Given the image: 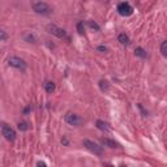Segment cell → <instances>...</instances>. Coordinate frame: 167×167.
<instances>
[{
	"label": "cell",
	"instance_id": "obj_1",
	"mask_svg": "<svg viewBox=\"0 0 167 167\" xmlns=\"http://www.w3.org/2000/svg\"><path fill=\"white\" fill-rule=\"evenodd\" d=\"M32 8L34 9L35 13L42 14V16H48V14L52 13V8L44 1H35L32 3Z\"/></svg>",
	"mask_w": 167,
	"mask_h": 167
},
{
	"label": "cell",
	"instance_id": "obj_2",
	"mask_svg": "<svg viewBox=\"0 0 167 167\" xmlns=\"http://www.w3.org/2000/svg\"><path fill=\"white\" fill-rule=\"evenodd\" d=\"M47 30H48V33H51V34L55 35V37H57V38L69 41V37L67 35L65 30L62 29V28H59V26H56V25H54V24H48V25H47Z\"/></svg>",
	"mask_w": 167,
	"mask_h": 167
},
{
	"label": "cell",
	"instance_id": "obj_3",
	"mask_svg": "<svg viewBox=\"0 0 167 167\" xmlns=\"http://www.w3.org/2000/svg\"><path fill=\"white\" fill-rule=\"evenodd\" d=\"M84 146L89 151H92V153H94L95 156H102L103 154V149L102 146H99L97 142L94 141H90V140H84Z\"/></svg>",
	"mask_w": 167,
	"mask_h": 167
},
{
	"label": "cell",
	"instance_id": "obj_4",
	"mask_svg": "<svg viewBox=\"0 0 167 167\" xmlns=\"http://www.w3.org/2000/svg\"><path fill=\"white\" fill-rule=\"evenodd\" d=\"M8 64L11 67H13V68H17L20 69V71H25L26 69V62L24 59H21V57H17V56H12L8 59Z\"/></svg>",
	"mask_w": 167,
	"mask_h": 167
},
{
	"label": "cell",
	"instance_id": "obj_5",
	"mask_svg": "<svg viewBox=\"0 0 167 167\" xmlns=\"http://www.w3.org/2000/svg\"><path fill=\"white\" fill-rule=\"evenodd\" d=\"M118 13L120 16H124V17H128L133 13V7L127 1H123V3H119L118 5Z\"/></svg>",
	"mask_w": 167,
	"mask_h": 167
},
{
	"label": "cell",
	"instance_id": "obj_6",
	"mask_svg": "<svg viewBox=\"0 0 167 167\" xmlns=\"http://www.w3.org/2000/svg\"><path fill=\"white\" fill-rule=\"evenodd\" d=\"M1 133L5 137V140H8V141H14L16 140V130L11 128L9 125H7V124H3L1 125Z\"/></svg>",
	"mask_w": 167,
	"mask_h": 167
},
{
	"label": "cell",
	"instance_id": "obj_7",
	"mask_svg": "<svg viewBox=\"0 0 167 167\" xmlns=\"http://www.w3.org/2000/svg\"><path fill=\"white\" fill-rule=\"evenodd\" d=\"M65 121L72 127H78L82 124V119H81L78 115L72 114V112H68V114L65 115Z\"/></svg>",
	"mask_w": 167,
	"mask_h": 167
},
{
	"label": "cell",
	"instance_id": "obj_8",
	"mask_svg": "<svg viewBox=\"0 0 167 167\" xmlns=\"http://www.w3.org/2000/svg\"><path fill=\"white\" fill-rule=\"evenodd\" d=\"M101 144L103 145V146H107V148H111V149H114V148H120V145L118 144V142H115L114 140H110V138H102Z\"/></svg>",
	"mask_w": 167,
	"mask_h": 167
},
{
	"label": "cell",
	"instance_id": "obj_9",
	"mask_svg": "<svg viewBox=\"0 0 167 167\" xmlns=\"http://www.w3.org/2000/svg\"><path fill=\"white\" fill-rule=\"evenodd\" d=\"M97 128L98 129H101L103 130V132H110L111 128H110V125H108L106 121H103V120H97Z\"/></svg>",
	"mask_w": 167,
	"mask_h": 167
},
{
	"label": "cell",
	"instance_id": "obj_10",
	"mask_svg": "<svg viewBox=\"0 0 167 167\" xmlns=\"http://www.w3.org/2000/svg\"><path fill=\"white\" fill-rule=\"evenodd\" d=\"M118 41L120 42L123 46H128V44L130 43L129 41V37L125 34V33H121V34H119V37H118Z\"/></svg>",
	"mask_w": 167,
	"mask_h": 167
},
{
	"label": "cell",
	"instance_id": "obj_11",
	"mask_svg": "<svg viewBox=\"0 0 167 167\" xmlns=\"http://www.w3.org/2000/svg\"><path fill=\"white\" fill-rule=\"evenodd\" d=\"M43 86H44V90H46L48 94H52L54 90H55V84H54L52 81H46Z\"/></svg>",
	"mask_w": 167,
	"mask_h": 167
},
{
	"label": "cell",
	"instance_id": "obj_12",
	"mask_svg": "<svg viewBox=\"0 0 167 167\" xmlns=\"http://www.w3.org/2000/svg\"><path fill=\"white\" fill-rule=\"evenodd\" d=\"M135 54H136V56H138V57H142V59H145L146 57V51L144 50V48H141V47H137L135 50Z\"/></svg>",
	"mask_w": 167,
	"mask_h": 167
},
{
	"label": "cell",
	"instance_id": "obj_13",
	"mask_svg": "<svg viewBox=\"0 0 167 167\" xmlns=\"http://www.w3.org/2000/svg\"><path fill=\"white\" fill-rule=\"evenodd\" d=\"M99 87H101L102 92H107L108 87H110V85H108V82L106 80H101L99 81Z\"/></svg>",
	"mask_w": 167,
	"mask_h": 167
},
{
	"label": "cell",
	"instance_id": "obj_14",
	"mask_svg": "<svg viewBox=\"0 0 167 167\" xmlns=\"http://www.w3.org/2000/svg\"><path fill=\"white\" fill-rule=\"evenodd\" d=\"M87 25H89V28H90V29L95 30V32H99V30H101L99 25H98L97 22H94V21H87Z\"/></svg>",
	"mask_w": 167,
	"mask_h": 167
},
{
	"label": "cell",
	"instance_id": "obj_15",
	"mask_svg": "<svg viewBox=\"0 0 167 167\" xmlns=\"http://www.w3.org/2000/svg\"><path fill=\"white\" fill-rule=\"evenodd\" d=\"M76 28H77V32L80 33V34H84V33H85V28H84V22H82V21H78L77 25H76Z\"/></svg>",
	"mask_w": 167,
	"mask_h": 167
},
{
	"label": "cell",
	"instance_id": "obj_16",
	"mask_svg": "<svg viewBox=\"0 0 167 167\" xmlns=\"http://www.w3.org/2000/svg\"><path fill=\"white\" fill-rule=\"evenodd\" d=\"M19 129L20 130H28L29 129V123L28 121H21V123H19Z\"/></svg>",
	"mask_w": 167,
	"mask_h": 167
},
{
	"label": "cell",
	"instance_id": "obj_17",
	"mask_svg": "<svg viewBox=\"0 0 167 167\" xmlns=\"http://www.w3.org/2000/svg\"><path fill=\"white\" fill-rule=\"evenodd\" d=\"M161 54H162L163 56L167 55V42L166 41H163L162 44H161Z\"/></svg>",
	"mask_w": 167,
	"mask_h": 167
},
{
	"label": "cell",
	"instance_id": "obj_18",
	"mask_svg": "<svg viewBox=\"0 0 167 167\" xmlns=\"http://www.w3.org/2000/svg\"><path fill=\"white\" fill-rule=\"evenodd\" d=\"M8 38V35H7V33L5 32H3L1 29H0V41H5V39Z\"/></svg>",
	"mask_w": 167,
	"mask_h": 167
},
{
	"label": "cell",
	"instance_id": "obj_19",
	"mask_svg": "<svg viewBox=\"0 0 167 167\" xmlns=\"http://www.w3.org/2000/svg\"><path fill=\"white\" fill-rule=\"evenodd\" d=\"M97 50L101 51V52H107V47H105V46H98Z\"/></svg>",
	"mask_w": 167,
	"mask_h": 167
},
{
	"label": "cell",
	"instance_id": "obj_20",
	"mask_svg": "<svg viewBox=\"0 0 167 167\" xmlns=\"http://www.w3.org/2000/svg\"><path fill=\"white\" fill-rule=\"evenodd\" d=\"M37 167H47V166H46V163H44V162H38Z\"/></svg>",
	"mask_w": 167,
	"mask_h": 167
},
{
	"label": "cell",
	"instance_id": "obj_21",
	"mask_svg": "<svg viewBox=\"0 0 167 167\" xmlns=\"http://www.w3.org/2000/svg\"><path fill=\"white\" fill-rule=\"evenodd\" d=\"M62 142H63V144H64V145H67V144H68V140L64 138V140H62Z\"/></svg>",
	"mask_w": 167,
	"mask_h": 167
},
{
	"label": "cell",
	"instance_id": "obj_22",
	"mask_svg": "<svg viewBox=\"0 0 167 167\" xmlns=\"http://www.w3.org/2000/svg\"><path fill=\"white\" fill-rule=\"evenodd\" d=\"M106 167H114V166H111V165H107V166H106Z\"/></svg>",
	"mask_w": 167,
	"mask_h": 167
}]
</instances>
